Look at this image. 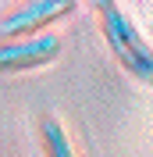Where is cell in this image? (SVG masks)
<instances>
[{
    "mask_svg": "<svg viewBox=\"0 0 153 157\" xmlns=\"http://www.w3.org/2000/svg\"><path fill=\"white\" fill-rule=\"evenodd\" d=\"M93 11L100 21V36L110 50V57L121 64V71L135 78L139 86H153V43L143 36L128 7L118 0H100V4H93Z\"/></svg>",
    "mask_w": 153,
    "mask_h": 157,
    "instance_id": "cell-1",
    "label": "cell"
},
{
    "mask_svg": "<svg viewBox=\"0 0 153 157\" xmlns=\"http://www.w3.org/2000/svg\"><path fill=\"white\" fill-rule=\"evenodd\" d=\"M71 0H25L14 4L0 14V36L4 39H29L50 32V25H57L61 18L71 14Z\"/></svg>",
    "mask_w": 153,
    "mask_h": 157,
    "instance_id": "cell-2",
    "label": "cell"
},
{
    "mask_svg": "<svg viewBox=\"0 0 153 157\" xmlns=\"http://www.w3.org/2000/svg\"><path fill=\"white\" fill-rule=\"evenodd\" d=\"M61 50H64V43L57 32H43V36H29V39H0V75L50 68L61 57Z\"/></svg>",
    "mask_w": 153,
    "mask_h": 157,
    "instance_id": "cell-3",
    "label": "cell"
},
{
    "mask_svg": "<svg viewBox=\"0 0 153 157\" xmlns=\"http://www.w3.org/2000/svg\"><path fill=\"white\" fill-rule=\"evenodd\" d=\"M39 143H43V154L47 157H78L75 143H71V136H68V128L61 125L57 114L39 118Z\"/></svg>",
    "mask_w": 153,
    "mask_h": 157,
    "instance_id": "cell-4",
    "label": "cell"
}]
</instances>
